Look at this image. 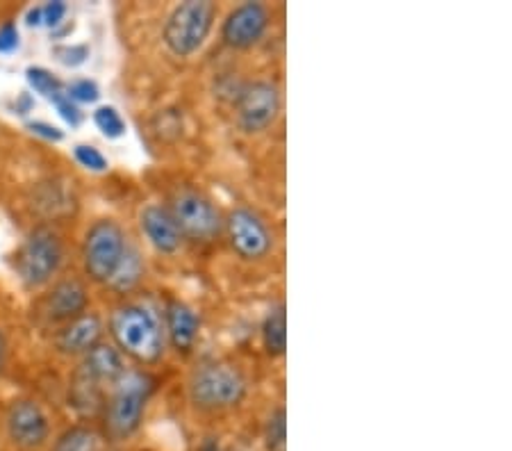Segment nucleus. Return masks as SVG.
Wrapping results in <instances>:
<instances>
[{
    "mask_svg": "<svg viewBox=\"0 0 512 451\" xmlns=\"http://www.w3.org/2000/svg\"><path fill=\"white\" fill-rule=\"evenodd\" d=\"M110 331L119 351L135 358L137 363H158L164 354V333L158 315L142 303H123L114 308Z\"/></svg>",
    "mask_w": 512,
    "mask_h": 451,
    "instance_id": "nucleus-1",
    "label": "nucleus"
},
{
    "mask_svg": "<svg viewBox=\"0 0 512 451\" xmlns=\"http://www.w3.org/2000/svg\"><path fill=\"white\" fill-rule=\"evenodd\" d=\"M155 390L151 374L132 369L112 388V397L105 404V426L112 440H128L139 431L144 413Z\"/></svg>",
    "mask_w": 512,
    "mask_h": 451,
    "instance_id": "nucleus-2",
    "label": "nucleus"
},
{
    "mask_svg": "<svg viewBox=\"0 0 512 451\" xmlns=\"http://www.w3.org/2000/svg\"><path fill=\"white\" fill-rule=\"evenodd\" d=\"M249 381L230 363H205L189 379V401L203 413L237 408L246 399Z\"/></svg>",
    "mask_w": 512,
    "mask_h": 451,
    "instance_id": "nucleus-3",
    "label": "nucleus"
},
{
    "mask_svg": "<svg viewBox=\"0 0 512 451\" xmlns=\"http://www.w3.org/2000/svg\"><path fill=\"white\" fill-rule=\"evenodd\" d=\"M214 26V5L208 0H187L164 23V44L176 57L194 55L205 44Z\"/></svg>",
    "mask_w": 512,
    "mask_h": 451,
    "instance_id": "nucleus-4",
    "label": "nucleus"
},
{
    "mask_svg": "<svg viewBox=\"0 0 512 451\" xmlns=\"http://www.w3.org/2000/svg\"><path fill=\"white\" fill-rule=\"evenodd\" d=\"M167 210L183 237L194 242H212L224 231V219H221L217 205L212 203L210 196L192 190V187L173 194Z\"/></svg>",
    "mask_w": 512,
    "mask_h": 451,
    "instance_id": "nucleus-5",
    "label": "nucleus"
},
{
    "mask_svg": "<svg viewBox=\"0 0 512 451\" xmlns=\"http://www.w3.org/2000/svg\"><path fill=\"white\" fill-rule=\"evenodd\" d=\"M126 249L128 237L117 221H96L87 231L85 246H82V260H85L87 276L96 283H110Z\"/></svg>",
    "mask_w": 512,
    "mask_h": 451,
    "instance_id": "nucleus-6",
    "label": "nucleus"
},
{
    "mask_svg": "<svg viewBox=\"0 0 512 451\" xmlns=\"http://www.w3.org/2000/svg\"><path fill=\"white\" fill-rule=\"evenodd\" d=\"M62 258L64 249L60 235L48 226L35 228V231L28 235L26 244H23L19 260H16V269H19L23 285L30 287V290H37V287L46 285L57 272H60Z\"/></svg>",
    "mask_w": 512,
    "mask_h": 451,
    "instance_id": "nucleus-7",
    "label": "nucleus"
},
{
    "mask_svg": "<svg viewBox=\"0 0 512 451\" xmlns=\"http://www.w3.org/2000/svg\"><path fill=\"white\" fill-rule=\"evenodd\" d=\"M237 123L246 135L264 133L280 114V92L274 82L255 80L239 89L235 101Z\"/></svg>",
    "mask_w": 512,
    "mask_h": 451,
    "instance_id": "nucleus-8",
    "label": "nucleus"
},
{
    "mask_svg": "<svg viewBox=\"0 0 512 451\" xmlns=\"http://www.w3.org/2000/svg\"><path fill=\"white\" fill-rule=\"evenodd\" d=\"M230 246L239 258L244 260H262L274 249V235L264 224L260 215L249 208H237L230 212L224 221Z\"/></svg>",
    "mask_w": 512,
    "mask_h": 451,
    "instance_id": "nucleus-9",
    "label": "nucleus"
},
{
    "mask_svg": "<svg viewBox=\"0 0 512 451\" xmlns=\"http://www.w3.org/2000/svg\"><path fill=\"white\" fill-rule=\"evenodd\" d=\"M48 417L39 404L30 399L14 401L7 413V436L21 449H39L48 440Z\"/></svg>",
    "mask_w": 512,
    "mask_h": 451,
    "instance_id": "nucleus-10",
    "label": "nucleus"
},
{
    "mask_svg": "<svg viewBox=\"0 0 512 451\" xmlns=\"http://www.w3.org/2000/svg\"><path fill=\"white\" fill-rule=\"evenodd\" d=\"M269 28V12L262 3H244L235 7L224 21L221 37L230 48H251L264 37Z\"/></svg>",
    "mask_w": 512,
    "mask_h": 451,
    "instance_id": "nucleus-11",
    "label": "nucleus"
},
{
    "mask_svg": "<svg viewBox=\"0 0 512 451\" xmlns=\"http://www.w3.org/2000/svg\"><path fill=\"white\" fill-rule=\"evenodd\" d=\"M126 363H123V356L117 347L112 344H96L92 351H87L85 358L78 367L82 379L92 381L98 388H114L117 381L126 374Z\"/></svg>",
    "mask_w": 512,
    "mask_h": 451,
    "instance_id": "nucleus-12",
    "label": "nucleus"
},
{
    "mask_svg": "<svg viewBox=\"0 0 512 451\" xmlns=\"http://www.w3.org/2000/svg\"><path fill=\"white\" fill-rule=\"evenodd\" d=\"M139 226H142L146 240L151 242L153 249L164 253V256H173L183 246V233L178 231L176 221L162 205H146L139 212Z\"/></svg>",
    "mask_w": 512,
    "mask_h": 451,
    "instance_id": "nucleus-13",
    "label": "nucleus"
},
{
    "mask_svg": "<svg viewBox=\"0 0 512 451\" xmlns=\"http://www.w3.org/2000/svg\"><path fill=\"white\" fill-rule=\"evenodd\" d=\"M89 294L85 285L76 278L60 281L46 299V315L53 322H73V319L85 315Z\"/></svg>",
    "mask_w": 512,
    "mask_h": 451,
    "instance_id": "nucleus-14",
    "label": "nucleus"
},
{
    "mask_svg": "<svg viewBox=\"0 0 512 451\" xmlns=\"http://www.w3.org/2000/svg\"><path fill=\"white\" fill-rule=\"evenodd\" d=\"M101 335H103L101 317L94 313H85L73 319V322H69V326L57 335V349L69 356L87 354V351H92L96 344H101Z\"/></svg>",
    "mask_w": 512,
    "mask_h": 451,
    "instance_id": "nucleus-15",
    "label": "nucleus"
},
{
    "mask_svg": "<svg viewBox=\"0 0 512 451\" xmlns=\"http://www.w3.org/2000/svg\"><path fill=\"white\" fill-rule=\"evenodd\" d=\"M164 322H167V335L171 347L180 351V354L192 351L198 338V328H201L196 310L189 308L183 301H169L167 313H164Z\"/></svg>",
    "mask_w": 512,
    "mask_h": 451,
    "instance_id": "nucleus-16",
    "label": "nucleus"
},
{
    "mask_svg": "<svg viewBox=\"0 0 512 451\" xmlns=\"http://www.w3.org/2000/svg\"><path fill=\"white\" fill-rule=\"evenodd\" d=\"M262 342L269 356H283L287 349V315L285 303H278L264 317L262 324Z\"/></svg>",
    "mask_w": 512,
    "mask_h": 451,
    "instance_id": "nucleus-17",
    "label": "nucleus"
},
{
    "mask_svg": "<svg viewBox=\"0 0 512 451\" xmlns=\"http://www.w3.org/2000/svg\"><path fill=\"white\" fill-rule=\"evenodd\" d=\"M142 276H144L142 256H139V251L135 249V246L128 244V249H126V253H123L117 272H114V276L110 278V283L107 285L114 287L117 292H130L139 285Z\"/></svg>",
    "mask_w": 512,
    "mask_h": 451,
    "instance_id": "nucleus-18",
    "label": "nucleus"
},
{
    "mask_svg": "<svg viewBox=\"0 0 512 451\" xmlns=\"http://www.w3.org/2000/svg\"><path fill=\"white\" fill-rule=\"evenodd\" d=\"M98 445H101V438L96 431L87 429V426H73V429L62 433L53 451H98Z\"/></svg>",
    "mask_w": 512,
    "mask_h": 451,
    "instance_id": "nucleus-19",
    "label": "nucleus"
},
{
    "mask_svg": "<svg viewBox=\"0 0 512 451\" xmlns=\"http://www.w3.org/2000/svg\"><path fill=\"white\" fill-rule=\"evenodd\" d=\"M264 447L267 451H287V410L278 406L264 424Z\"/></svg>",
    "mask_w": 512,
    "mask_h": 451,
    "instance_id": "nucleus-20",
    "label": "nucleus"
},
{
    "mask_svg": "<svg viewBox=\"0 0 512 451\" xmlns=\"http://www.w3.org/2000/svg\"><path fill=\"white\" fill-rule=\"evenodd\" d=\"M94 123L107 139H119L126 135V121H123L119 110L112 108V105H103V108H98L94 112Z\"/></svg>",
    "mask_w": 512,
    "mask_h": 451,
    "instance_id": "nucleus-21",
    "label": "nucleus"
},
{
    "mask_svg": "<svg viewBox=\"0 0 512 451\" xmlns=\"http://www.w3.org/2000/svg\"><path fill=\"white\" fill-rule=\"evenodd\" d=\"M26 78H28V85L35 89L37 94L46 96V98H53L55 94L62 92V82L57 80L51 71H46L41 67H30L26 71Z\"/></svg>",
    "mask_w": 512,
    "mask_h": 451,
    "instance_id": "nucleus-22",
    "label": "nucleus"
},
{
    "mask_svg": "<svg viewBox=\"0 0 512 451\" xmlns=\"http://www.w3.org/2000/svg\"><path fill=\"white\" fill-rule=\"evenodd\" d=\"M66 96L71 98L73 103H96L98 98H101V89L94 80H87V78H80V80H73L69 87H66Z\"/></svg>",
    "mask_w": 512,
    "mask_h": 451,
    "instance_id": "nucleus-23",
    "label": "nucleus"
},
{
    "mask_svg": "<svg viewBox=\"0 0 512 451\" xmlns=\"http://www.w3.org/2000/svg\"><path fill=\"white\" fill-rule=\"evenodd\" d=\"M73 158L78 160L80 167H85L89 171H96V174H101V171L107 169V158L96 149V146L78 144L76 149H73Z\"/></svg>",
    "mask_w": 512,
    "mask_h": 451,
    "instance_id": "nucleus-24",
    "label": "nucleus"
},
{
    "mask_svg": "<svg viewBox=\"0 0 512 451\" xmlns=\"http://www.w3.org/2000/svg\"><path fill=\"white\" fill-rule=\"evenodd\" d=\"M51 103L55 105V110L60 112V117L66 121V123H71V126H78V123L82 121V114H80V110H78V105L71 101L69 96L64 94V89L60 94H55L53 98H51Z\"/></svg>",
    "mask_w": 512,
    "mask_h": 451,
    "instance_id": "nucleus-25",
    "label": "nucleus"
},
{
    "mask_svg": "<svg viewBox=\"0 0 512 451\" xmlns=\"http://www.w3.org/2000/svg\"><path fill=\"white\" fill-rule=\"evenodd\" d=\"M39 12H41V26L55 28L64 21V16H66V12H69V7H66V3H62V0H55V3L39 5Z\"/></svg>",
    "mask_w": 512,
    "mask_h": 451,
    "instance_id": "nucleus-26",
    "label": "nucleus"
},
{
    "mask_svg": "<svg viewBox=\"0 0 512 451\" xmlns=\"http://www.w3.org/2000/svg\"><path fill=\"white\" fill-rule=\"evenodd\" d=\"M57 60H60L64 67H80L82 62H87L89 48L87 46H60L55 48Z\"/></svg>",
    "mask_w": 512,
    "mask_h": 451,
    "instance_id": "nucleus-27",
    "label": "nucleus"
},
{
    "mask_svg": "<svg viewBox=\"0 0 512 451\" xmlns=\"http://www.w3.org/2000/svg\"><path fill=\"white\" fill-rule=\"evenodd\" d=\"M19 48V30L14 23H5L0 28V53H14Z\"/></svg>",
    "mask_w": 512,
    "mask_h": 451,
    "instance_id": "nucleus-28",
    "label": "nucleus"
},
{
    "mask_svg": "<svg viewBox=\"0 0 512 451\" xmlns=\"http://www.w3.org/2000/svg\"><path fill=\"white\" fill-rule=\"evenodd\" d=\"M28 130H30V133H35L39 137L48 139V142H62V139H64L62 130H57L55 126H51V123H44V121L28 123Z\"/></svg>",
    "mask_w": 512,
    "mask_h": 451,
    "instance_id": "nucleus-29",
    "label": "nucleus"
},
{
    "mask_svg": "<svg viewBox=\"0 0 512 451\" xmlns=\"http://www.w3.org/2000/svg\"><path fill=\"white\" fill-rule=\"evenodd\" d=\"M5 358H7V340H5V335L0 333V369H3V365H5Z\"/></svg>",
    "mask_w": 512,
    "mask_h": 451,
    "instance_id": "nucleus-30",
    "label": "nucleus"
},
{
    "mask_svg": "<svg viewBox=\"0 0 512 451\" xmlns=\"http://www.w3.org/2000/svg\"><path fill=\"white\" fill-rule=\"evenodd\" d=\"M203 451H219V445H217V442H214V440H210L208 445L203 447Z\"/></svg>",
    "mask_w": 512,
    "mask_h": 451,
    "instance_id": "nucleus-31",
    "label": "nucleus"
}]
</instances>
